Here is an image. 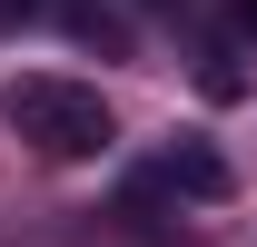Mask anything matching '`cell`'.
I'll return each instance as SVG.
<instances>
[{"label":"cell","instance_id":"7a4b0ae2","mask_svg":"<svg viewBox=\"0 0 257 247\" xmlns=\"http://www.w3.org/2000/svg\"><path fill=\"white\" fill-rule=\"evenodd\" d=\"M168 188H178V198H227V158L208 149V139H178V149H168V168H159Z\"/></svg>","mask_w":257,"mask_h":247},{"label":"cell","instance_id":"3957f363","mask_svg":"<svg viewBox=\"0 0 257 247\" xmlns=\"http://www.w3.org/2000/svg\"><path fill=\"white\" fill-rule=\"evenodd\" d=\"M237 30H247V40H257V0H237Z\"/></svg>","mask_w":257,"mask_h":247},{"label":"cell","instance_id":"6da1fadb","mask_svg":"<svg viewBox=\"0 0 257 247\" xmlns=\"http://www.w3.org/2000/svg\"><path fill=\"white\" fill-rule=\"evenodd\" d=\"M0 119L20 129L40 158H99L109 149V99L89 89V79H60V69H30V79H10V99H0Z\"/></svg>","mask_w":257,"mask_h":247},{"label":"cell","instance_id":"277c9868","mask_svg":"<svg viewBox=\"0 0 257 247\" xmlns=\"http://www.w3.org/2000/svg\"><path fill=\"white\" fill-rule=\"evenodd\" d=\"M149 10H178V0H149Z\"/></svg>","mask_w":257,"mask_h":247}]
</instances>
